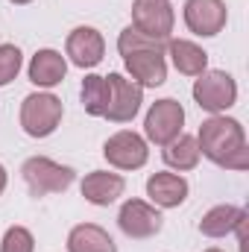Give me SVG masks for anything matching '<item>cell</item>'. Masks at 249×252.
Wrapping results in <instances>:
<instances>
[{
    "label": "cell",
    "instance_id": "obj_7",
    "mask_svg": "<svg viewBox=\"0 0 249 252\" xmlns=\"http://www.w3.org/2000/svg\"><path fill=\"white\" fill-rule=\"evenodd\" d=\"M173 24L176 12L170 0H135L132 3V24L141 35L156 38V41H170L173 38Z\"/></svg>",
    "mask_w": 249,
    "mask_h": 252
},
{
    "label": "cell",
    "instance_id": "obj_8",
    "mask_svg": "<svg viewBox=\"0 0 249 252\" xmlns=\"http://www.w3.org/2000/svg\"><path fill=\"white\" fill-rule=\"evenodd\" d=\"M103 156L118 170H141L150 158V144H147L144 135H138L132 129H121L112 138H106Z\"/></svg>",
    "mask_w": 249,
    "mask_h": 252
},
{
    "label": "cell",
    "instance_id": "obj_15",
    "mask_svg": "<svg viewBox=\"0 0 249 252\" xmlns=\"http://www.w3.org/2000/svg\"><path fill=\"white\" fill-rule=\"evenodd\" d=\"M27 73H30V82L35 88H56L67 73V59L53 47L35 50V56L27 64Z\"/></svg>",
    "mask_w": 249,
    "mask_h": 252
},
{
    "label": "cell",
    "instance_id": "obj_20",
    "mask_svg": "<svg viewBox=\"0 0 249 252\" xmlns=\"http://www.w3.org/2000/svg\"><path fill=\"white\" fill-rule=\"evenodd\" d=\"M109 97H112V88H109V79H106V76H100V73H88V76L82 79L79 100H82V109H85L91 118H106Z\"/></svg>",
    "mask_w": 249,
    "mask_h": 252
},
{
    "label": "cell",
    "instance_id": "obj_22",
    "mask_svg": "<svg viewBox=\"0 0 249 252\" xmlns=\"http://www.w3.org/2000/svg\"><path fill=\"white\" fill-rule=\"evenodd\" d=\"M0 252H35V238L27 226H9L3 241H0Z\"/></svg>",
    "mask_w": 249,
    "mask_h": 252
},
{
    "label": "cell",
    "instance_id": "obj_21",
    "mask_svg": "<svg viewBox=\"0 0 249 252\" xmlns=\"http://www.w3.org/2000/svg\"><path fill=\"white\" fill-rule=\"evenodd\" d=\"M24 67V53L18 44H0V88L9 85L12 79H18Z\"/></svg>",
    "mask_w": 249,
    "mask_h": 252
},
{
    "label": "cell",
    "instance_id": "obj_5",
    "mask_svg": "<svg viewBox=\"0 0 249 252\" xmlns=\"http://www.w3.org/2000/svg\"><path fill=\"white\" fill-rule=\"evenodd\" d=\"M21 176L27 182V188L32 196H47V193H64V190L73 185L76 173L73 167L59 164L47 156H32L21 164Z\"/></svg>",
    "mask_w": 249,
    "mask_h": 252
},
{
    "label": "cell",
    "instance_id": "obj_25",
    "mask_svg": "<svg viewBox=\"0 0 249 252\" xmlns=\"http://www.w3.org/2000/svg\"><path fill=\"white\" fill-rule=\"evenodd\" d=\"M205 252H223V250H217V247H211V250H205Z\"/></svg>",
    "mask_w": 249,
    "mask_h": 252
},
{
    "label": "cell",
    "instance_id": "obj_10",
    "mask_svg": "<svg viewBox=\"0 0 249 252\" xmlns=\"http://www.w3.org/2000/svg\"><path fill=\"white\" fill-rule=\"evenodd\" d=\"M106 79H109V88H112L106 121H112V124L135 121V115L141 112V103H144V88L138 82H132L129 76H124V73H109Z\"/></svg>",
    "mask_w": 249,
    "mask_h": 252
},
{
    "label": "cell",
    "instance_id": "obj_18",
    "mask_svg": "<svg viewBox=\"0 0 249 252\" xmlns=\"http://www.w3.org/2000/svg\"><path fill=\"white\" fill-rule=\"evenodd\" d=\"M67 252H118V247L103 226L79 223L67 232Z\"/></svg>",
    "mask_w": 249,
    "mask_h": 252
},
{
    "label": "cell",
    "instance_id": "obj_17",
    "mask_svg": "<svg viewBox=\"0 0 249 252\" xmlns=\"http://www.w3.org/2000/svg\"><path fill=\"white\" fill-rule=\"evenodd\" d=\"M164 56H170L173 67L185 76H199L202 70H208V53L187 38H170L164 47Z\"/></svg>",
    "mask_w": 249,
    "mask_h": 252
},
{
    "label": "cell",
    "instance_id": "obj_16",
    "mask_svg": "<svg viewBox=\"0 0 249 252\" xmlns=\"http://www.w3.org/2000/svg\"><path fill=\"white\" fill-rule=\"evenodd\" d=\"M82 196L91 202V205H112L118 196H124L126 190V179L121 173H109V170H91L85 179H82Z\"/></svg>",
    "mask_w": 249,
    "mask_h": 252
},
{
    "label": "cell",
    "instance_id": "obj_2",
    "mask_svg": "<svg viewBox=\"0 0 249 252\" xmlns=\"http://www.w3.org/2000/svg\"><path fill=\"white\" fill-rule=\"evenodd\" d=\"M167 41H156L141 35L135 27H126L118 35V53L124 56L126 73L132 82L141 88H158L167 79V56H164Z\"/></svg>",
    "mask_w": 249,
    "mask_h": 252
},
{
    "label": "cell",
    "instance_id": "obj_14",
    "mask_svg": "<svg viewBox=\"0 0 249 252\" xmlns=\"http://www.w3.org/2000/svg\"><path fill=\"white\" fill-rule=\"evenodd\" d=\"M249 220L247 208H241V205H214V208H208L205 214H202V220H199V232L205 235V238H226V235H235L238 229H244Z\"/></svg>",
    "mask_w": 249,
    "mask_h": 252
},
{
    "label": "cell",
    "instance_id": "obj_19",
    "mask_svg": "<svg viewBox=\"0 0 249 252\" xmlns=\"http://www.w3.org/2000/svg\"><path fill=\"white\" fill-rule=\"evenodd\" d=\"M161 158H164V164L170 167V170H176V173H185V170H193L196 164H199V147H196V135H179V138H173L164 150H161Z\"/></svg>",
    "mask_w": 249,
    "mask_h": 252
},
{
    "label": "cell",
    "instance_id": "obj_23",
    "mask_svg": "<svg viewBox=\"0 0 249 252\" xmlns=\"http://www.w3.org/2000/svg\"><path fill=\"white\" fill-rule=\"evenodd\" d=\"M6 182H9V173H6V167L0 164V193L6 190Z\"/></svg>",
    "mask_w": 249,
    "mask_h": 252
},
{
    "label": "cell",
    "instance_id": "obj_12",
    "mask_svg": "<svg viewBox=\"0 0 249 252\" xmlns=\"http://www.w3.org/2000/svg\"><path fill=\"white\" fill-rule=\"evenodd\" d=\"M226 21H229V9L223 0H187L185 3V27L199 38H211L223 32Z\"/></svg>",
    "mask_w": 249,
    "mask_h": 252
},
{
    "label": "cell",
    "instance_id": "obj_24",
    "mask_svg": "<svg viewBox=\"0 0 249 252\" xmlns=\"http://www.w3.org/2000/svg\"><path fill=\"white\" fill-rule=\"evenodd\" d=\"M9 3H15V6H27V3H32V0H9Z\"/></svg>",
    "mask_w": 249,
    "mask_h": 252
},
{
    "label": "cell",
    "instance_id": "obj_1",
    "mask_svg": "<svg viewBox=\"0 0 249 252\" xmlns=\"http://www.w3.org/2000/svg\"><path fill=\"white\" fill-rule=\"evenodd\" d=\"M196 147L199 156L214 161L217 167L226 170H247L249 167V147H247V132L241 121L226 118V115H211L202 121L196 132Z\"/></svg>",
    "mask_w": 249,
    "mask_h": 252
},
{
    "label": "cell",
    "instance_id": "obj_4",
    "mask_svg": "<svg viewBox=\"0 0 249 252\" xmlns=\"http://www.w3.org/2000/svg\"><path fill=\"white\" fill-rule=\"evenodd\" d=\"M193 103L208 115H226L238 103V82L226 70H202L193 82Z\"/></svg>",
    "mask_w": 249,
    "mask_h": 252
},
{
    "label": "cell",
    "instance_id": "obj_3",
    "mask_svg": "<svg viewBox=\"0 0 249 252\" xmlns=\"http://www.w3.org/2000/svg\"><path fill=\"white\" fill-rule=\"evenodd\" d=\"M62 115H64V106L56 94H50V91L27 94L24 103H21V129L30 138H47V135H53L59 129Z\"/></svg>",
    "mask_w": 249,
    "mask_h": 252
},
{
    "label": "cell",
    "instance_id": "obj_6",
    "mask_svg": "<svg viewBox=\"0 0 249 252\" xmlns=\"http://www.w3.org/2000/svg\"><path fill=\"white\" fill-rule=\"evenodd\" d=\"M182 126H185V109H182V103L173 100V97H164V100H156L147 109L144 138H147V144L167 147L173 138L182 135Z\"/></svg>",
    "mask_w": 249,
    "mask_h": 252
},
{
    "label": "cell",
    "instance_id": "obj_13",
    "mask_svg": "<svg viewBox=\"0 0 249 252\" xmlns=\"http://www.w3.org/2000/svg\"><path fill=\"white\" fill-rule=\"evenodd\" d=\"M187 190H190V185L179 173L161 170V173H153L147 179V196L156 208H179L187 199Z\"/></svg>",
    "mask_w": 249,
    "mask_h": 252
},
{
    "label": "cell",
    "instance_id": "obj_11",
    "mask_svg": "<svg viewBox=\"0 0 249 252\" xmlns=\"http://www.w3.org/2000/svg\"><path fill=\"white\" fill-rule=\"evenodd\" d=\"M106 56V38L100 30L94 27H76L67 32V41H64V59L82 70L88 67H97Z\"/></svg>",
    "mask_w": 249,
    "mask_h": 252
},
{
    "label": "cell",
    "instance_id": "obj_9",
    "mask_svg": "<svg viewBox=\"0 0 249 252\" xmlns=\"http://www.w3.org/2000/svg\"><path fill=\"white\" fill-rule=\"evenodd\" d=\"M118 226L126 238L132 241H147V238H156L164 226V217L161 211L153 205V202H144V199H126L118 211Z\"/></svg>",
    "mask_w": 249,
    "mask_h": 252
}]
</instances>
